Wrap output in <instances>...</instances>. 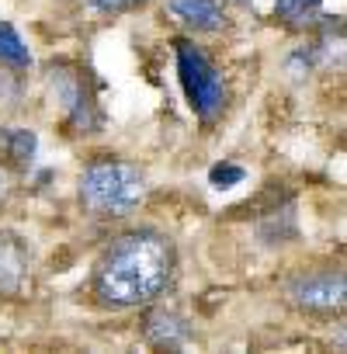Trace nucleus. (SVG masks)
<instances>
[{
    "label": "nucleus",
    "instance_id": "10",
    "mask_svg": "<svg viewBox=\"0 0 347 354\" xmlns=\"http://www.w3.org/2000/svg\"><path fill=\"white\" fill-rule=\"evenodd\" d=\"M319 8L323 0H274V15L288 25V28H309L319 21Z\"/></svg>",
    "mask_w": 347,
    "mask_h": 354
},
{
    "label": "nucleus",
    "instance_id": "11",
    "mask_svg": "<svg viewBox=\"0 0 347 354\" xmlns=\"http://www.w3.org/2000/svg\"><path fill=\"white\" fill-rule=\"evenodd\" d=\"M4 146H8V156L15 163H32L35 149H39V139L32 129H21V125H11L4 129Z\"/></svg>",
    "mask_w": 347,
    "mask_h": 354
},
{
    "label": "nucleus",
    "instance_id": "1",
    "mask_svg": "<svg viewBox=\"0 0 347 354\" xmlns=\"http://www.w3.org/2000/svg\"><path fill=\"white\" fill-rule=\"evenodd\" d=\"M174 278V247L153 230L118 236L94 274V292L108 306H142L156 299Z\"/></svg>",
    "mask_w": 347,
    "mask_h": 354
},
{
    "label": "nucleus",
    "instance_id": "15",
    "mask_svg": "<svg viewBox=\"0 0 347 354\" xmlns=\"http://www.w3.org/2000/svg\"><path fill=\"white\" fill-rule=\"evenodd\" d=\"M8 195H11V177H8V170H0V205L8 202Z\"/></svg>",
    "mask_w": 347,
    "mask_h": 354
},
{
    "label": "nucleus",
    "instance_id": "13",
    "mask_svg": "<svg viewBox=\"0 0 347 354\" xmlns=\"http://www.w3.org/2000/svg\"><path fill=\"white\" fill-rule=\"evenodd\" d=\"M87 4H94L97 11H132L142 0H87Z\"/></svg>",
    "mask_w": 347,
    "mask_h": 354
},
{
    "label": "nucleus",
    "instance_id": "4",
    "mask_svg": "<svg viewBox=\"0 0 347 354\" xmlns=\"http://www.w3.org/2000/svg\"><path fill=\"white\" fill-rule=\"evenodd\" d=\"M344 271H312L288 285V299L306 313H340L344 309Z\"/></svg>",
    "mask_w": 347,
    "mask_h": 354
},
{
    "label": "nucleus",
    "instance_id": "7",
    "mask_svg": "<svg viewBox=\"0 0 347 354\" xmlns=\"http://www.w3.org/2000/svg\"><path fill=\"white\" fill-rule=\"evenodd\" d=\"M167 8L174 18H181L195 32H219L226 21L219 0H167Z\"/></svg>",
    "mask_w": 347,
    "mask_h": 354
},
{
    "label": "nucleus",
    "instance_id": "5",
    "mask_svg": "<svg viewBox=\"0 0 347 354\" xmlns=\"http://www.w3.org/2000/svg\"><path fill=\"white\" fill-rule=\"evenodd\" d=\"M53 87H56V97L63 101V108L70 111L73 129H84L87 132L94 125V104H91L80 77L70 73V70H53Z\"/></svg>",
    "mask_w": 347,
    "mask_h": 354
},
{
    "label": "nucleus",
    "instance_id": "12",
    "mask_svg": "<svg viewBox=\"0 0 347 354\" xmlns=\"http://www.w3.org/2000/svg\"><path fill=\"white\" fill-rule=\"evenodd\" d=\"M243 177H247V170H243L240 163H219V167H212L209 181H212V188L226 192V188H233V185H243Z\"/></svg>",
    "mask_w": 347,
    "mask_h": 354
},
{
    "label": "nucleus",
    "instance_id": "8",
    "mask_svg": "<svg viewBox=\"0 0 347 354\" xmlns=\"http://www.w3.org/2000/svg\"><path fill=\"white\" fill-rule=\"evenodd\" d=\"M25 268H28V254L21 240L11 233H0V292H18L25 281Z\"/></svg>",
    "mask_w": 347,
    "mask_h": 354
},
{
    "label": "nucleus",
    "instance_id": "9",
    "mask_svg": "<svg viewBox=\"0 0 347 354\" xmlns=\"http://www.w3.org/2000/svg\"><path fill=\"white\" fill-rule=\"evenodd\" d=\"M0 66H8V70H28L32 66V53H28L25 39L8 21H0Z\"/></svg>",
    "mask_w": 347,
    "mask_h": 354
},
{
    "label": "nucleus",
    "instance_id": "14",
    "mask_svg": "<svg viewBox=\"0 0 347 354\" xmlns=\"http://www.w3.org/2000/svg\"><path fill=\"white\" fill-rule=\"evenodd\" d=\"M309 66H312L309 53H295V56L288 59V70H292V77H302V73H309Z\"/></svg>",
    "mask_w": 347,
    "mask_h": 354
},
{
    "label": "nucleus",
    "instance_id": "3",
    "mask_svg": "<svg viewBox=\"0 0 347 354\" xmlns=\"http://www.w3.org/2000/svg\"><path fill=\"white\" fill-rule=\"evenodd\" d=\"M178 77H181L188 104L195 108L198 118L216 122L226 111V80H223V73L209 63V56L198 46H191L185 39L178 42Z\"/></svg>",
    "mask_w": 347,
    "mask_h": 354
},
{
    "label": "nucleus",
    "instance_id": "6",
    "mask_svg": "<svg viewBox=\"0 0 347 354\" xmlns=\"http://www.w3.org/2000/svg\"><path fill=\"white\" fill-rule=\"evenodd\" d=\"M146 340L153 347H167V351H178L191 340V326L188 319H181L178 313H170V309H156L146 316V326H142Z\"/></svg>",
    "mask_w": 347,
    "mask_h": 354
},
{
    "label": "nucleus",
    "instance_id": "2",
    "mask_svg": "<svg viewBox=\"0 0 347 354\" xmlns=\"http://www.w3.org/2000/svg\"><path fill=\"white\" fill-rule=\"evenodd\" d=\"M146 198V177L139 167L115 160V156H101L94 163H87L84 177H80V202L91 216H104V219H122L129 212H135Z\"/></svg>",
    "mask_w": 347,
    "mask_h": 354
},
{
    "label": "nucleus",
    "instance_id": "16",
    "mask_svg": "<svg viewBox=\"0 0 347 354\" xmlns=\"http://www.w3.org/2000/svg\"><path fill=\"white\" fill-rule=\"evenodd\" d=\"M240 4H250V0H240Z\"/></svg>",
    "mask_w": 347,
    "mask_h": 354
}]
</instances>
